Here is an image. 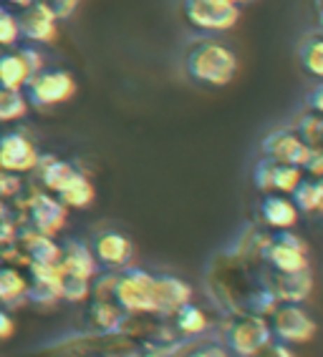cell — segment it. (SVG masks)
Segmentation results:
<instances>
[{"label":"cell","instance_id":"1","mask_svg":"<svg viewBox=\"0 0 323 357\" xmlns=\"http://www.w3.org/2000/svg\"><path fill=\"white\" fill-rule=\"evenodd\" d=\"M180 68L200 89H225L238 76L240 61L222 36L194 33L180 48Z\"/></svg>","mask_w":323,"mask_h":357},{"label":"cell","instance_id":"2","mask_svg":"<svg viewBox=\"0 0 323 357\" xmlns=\"http://www.w3.org/2000/svg\"><path fill=\"white\" fill-rule=\"evenodd\" d=\"M273 340L268 314L258 312H233L225 314L220 327V342L233 357H252L260 347Z\"/></svg>","mask_w":323,"mask_h":357},{"label":"cell","instance_id":"3","mask_svg":"<svg viewBox=\"0 0 323 357\" xmlns=\"http://www.w3.org/2000/svg\"><path fill=\"white\" fill-rule=\"evenodd\" d=\"M114 302L131 317L136 314H157L155 305V272L142 267H124L114 282Z\"/></svg>","mask_w":323,"mask_h":357},{"label":"cell","instance_id":"4","mask_svg":"<svg viewBox=\"0 0 323 357\" xmlns=\"http://www.w3.org/2000/svg\"><path fill=\"white\" fill-rule=\"evenodd\" d=\"M28 98V106L36 111H48L59 103H66L76 93V81L71 70L56 68V66H43V68L26 83L23 89Z\"/></svg>","mask_w":323,"mask_h":357},{"label":"cell","instance_id":"5","mask_svg":"<svg viewBox=\"0 0 323 357\" xmlns=\"http://www.w3.org/2000/svg\"><path fill=\"white\" fill-rule=\"evenodd\" d=\"M182 15L192 31L222 36L238 26L240 6L233 0H182Z\"/></svg>","mask_w":323,"mask_h":357},{"label":"cell","instance_id":"6","mask_svg":"<svg viewBox=\"0 0 323 357\" xmlns=\"http://www.w3.org/2000/svg\"><path fill=\"white\" fill-rule=\"evenodd\" d=\"M273 340L285 344H306L316 337V319L301 302H278L268 312Z\"/></svg>","mask_w":323,"mask_h":357},{"label":"cell","instance_id":"7","mask_svg":"<svg viewBox=\"0 0 323 357\" xmlns=\"http://www.w3.org/2000/svg\"><path fill=\"white\" fill-rule=\"evenodd\" d=\"M263 264L275 272H306L310 269L308 244L293 229L271 231L263 249Z\"/></svg>","mask_w":323,"mask_h":357},{"label":"cell","instance_id":"8","mask_svg":"<svg viewBox=\"0 0 323 357\" xmlns=\"http://www.w3.org/2000/svg\"><path fill=\"white\" fill-rule=\"evenodd\" d=\"M45 66L43 53L36 45H23V48H0V86L3 89L23 91L26 83Z\"/></svg>","mask_w":323,"mask_h":357},{"label":"cell","instance_id":"9","mask_svg":"<svg viewBox=\"0 0 323 357\" xmlns=\"http://www.w3.org/2000/svg\"><path fill=\"white\" fill-rule=\"evenodd\" d=\"M308 153L310 146L301 139V134L293 126L273 128L260 141V156L278 161V164L303 166V161L308 159Z\"/></svg>","mask_w":323,"mask_h":357},{"label":"cell","instance_id":"10","mask_svg":"<svg viewBox=\"0 0 323 357\" xmlns=\"http://www.w3.org/2000/svg\"><path fill=\"white\" fill-rule=\"evenodd\" d=\"M91 255L101 267V272H119V269L129 267L134 259V244L127 234L117 229H103L94 234L89 242Z\"/></svg>","mask_w":323,"mask_h":357},{"label":"cell","instance_id":"11","mask_svg":"<svg viewBox=\"0 0 323 357\" xmlns=\"http://www.w3.org/2000/svg\"><path fill=\"white\" fill-rule=\"evenodd\" d=\"M260 280L275 302H301L303 305L313 289L310 269H306V272H275V269L265 267L260 272Z\"/></svg>","mask_w":323,"mask_h":357},{"label":"cell","instance_id":"12","mask_svg":"<svg viewBox=\"0 0 323 357\" xmlns=\"http://www.w3.org/2000/svg\"><path fill=\"white\" fill-rule=\"evenodd\" d=\"M303 169L301 166H291V164H278V161H271L260 156L255 169H252V181L258 186V192L263 194H288L291 197L293 189L301 184L303 178Z\"/></svg>","mask_w":323,"mask_h":357},{"label":"cell","instance_id":"13","mask_svg":"<svg viewBox=\"0 0 323 357\" xmlns=\"http://www.w3.org/2000/svg\"><path fill=\"white\" fill-rule=\"evenodd\" d=\"M41 161V153L31 136L23 131H8L0 136V166L13 174H28L36 172Z\"/></svg>","mask_w":323,"mask_h":357},{"label":"cell","instance_id":"14","mask_svg":"<svg viewBox=\"0 0 323 357\" xmlns=\"http://www.w3.org/2000/svg\"><path fill=\"white\" fill-rule=\"evenodd\" d=\"M18 26H20V38L28 40L31 45H45L53 43L59 36V23L61 20L48 10L45 6H41L38 0H33L31 6L18 10Z\"/></svg>","mask_w":323,"mask_h":357},{"label":"cell","instance_id":"15","mask_svg":"<svg viewBox=\"0 0 323 357\" xmlns=\"http://www.w3.org/2000/svg\"><path fill=\"white\" fill-rule=\"evenodd\" d=\"M66 217H69V209L56 197H51V194H36L31 199V204H28L31 227L33 231H41V234H59L64 229Z\"/></svg>","mask_w":323,"mask_h":357},{"label":"cell","instance_id":"16","mask_svg":"<svg viewBox=\"0 0 323 357\" xmlns=\"http://www.w3.org/2000/svg\"><path fill=\"white\" fill-rule=\"evenodd\" d=\"M258 217L263 222V227H268L271 231H283V229H293L298 224L301 211L293 204V199L288 194H263L258 204Z\"/></svg>","mask_w":323,"mask_h":357},{"label":"cell","instance_id":"17","mask_svg":"<svg viewBox=\"0 0 323 357\" xmlns=\"http://www.w3.org/2000/svg\"><path fill=\"white\" fill-rule=\"evenodd\" d=\"M84 319H86V325L94 330V335H111V332L124 330L127 322L131 319V314L124 312L114 300L91 297V302L86 305Z\"/></svg>","mask_w":323,"mask_h":357},{"label":"cell","instance_id":"18","mask_svg":"<svg viewBox=\"0 0 323 357\" xmlns=\"http://www.w3.org/2000/svg\"><path fill=\"white\" fill-rule=\"evenodd\" d=\"M192 302V287L175 275H155L157 317H169L182 305Z\"/></svg>","mask_w":323,"mask_h":357},{"label":"cell","instance_id":"19","mask_svg":"<svg viewBox=\"0 0 323 357\" xmlns=\"http://www.w3.org/2000/svg\"><path fill=\"white\" fill-rule=\"evenodd\" d=\"M61 269H64V275L84 277V280L91 282L96 280V275L101 272V267L91 255V247L81 239H69L61 247Z\"/></svg>","mask_w":323,"mask_h":357},{"label":"cell","instance_id":"20","mask_svg":"<svg viewBox=\"0 0 323 357\" xmlns=\"http://www.w3.org/2000/svg\"><path fill=\"white\" fill-rule=\"evenodd\" d=\"M169 322H172V330H175L177 337L182 340H197V337H205L213 322L207 317V312L202 307H197L194 302H187V305H182L180 310L169 314Z\"/></svg>","mask_w":323,"mask_h":357},{"label":"cell","instance_id":"21","mask_svg":"<svg viewBox=\"0 0 323 357\" xmlns=\"http://www.w3.org/2000/svg\"><path fill=\"white\" fill-rule=\"evenodd\" d=\"M36 172H38V176H41V184H43L48 192L59 194L81 169H76V164H71V161L56 159V156H41Z\"/></svg>","mask_w":323,"mask_h":357},{"label":"cell","instance_id":"22","mask_svg":"<svg viewBox=\"0 0 323 357\" xmlns=\"http://www.w3.org/2000/svg\"><path fill=\"white\" fill-rule=\"evenodd\" d=\"M298 63L310 78L323 81V33L310 31L298 40Z\"/></svg>","mask_w":323,"mask_h":357},{"label":"cell","instance_id":"23","mask_svg":"<svg viewBox=\"0 0 323 357\" xmlns=\"http://www.w3.org/2000/svg\"><path fill=\"white\" fill-rule=\"evenodd\" d=\"M28 280L20 269L10 264H0V302L8 307H15L20 302H28Z\"/></svg>","mask_w":323,"mask_h":357},{"label":"cell","instance_id":"24","mask_svg":"<svg viewBox=\"0 0 323 357\" xmlns=\"http://www.w3.org/2000/svg\"><path fill=\"white\" fill-rule=\"evenodd\" d=\"M291 199L303 214H323V176H303Z\"/></svg>","mask_w":323,"mask_h":357},{"label":"cell","instance_id":"25","mask_svg":"<svg viewBox=\"0 0 323 357\" xmlns=\"http://www.w3.org/2000/svg\"><path fill=\"white\" fill-rule=\"evenodd\" d=\"M94 197H96V189H94L91 178L86 176L84 172H78L76 176L56 194V199H59L66 209H86V206H91Z\"/></svg>","mask_w":323,"mask_h":357},{"label":"cell","instance_id":"26","mask_svg":"<svg viewBox=\"0 0 323 357\" xmlns=\"http://www.w3.org/2000/svg\"><path fill=\"white\" fill-rule=\"evenodd\" d=\"M26 242L31 264H61V244L53 242V236L33 231L26 236Z\"/></svg>","mask_w":323,"mask_h":357},{"label":"cell","instance_id":"27","mask_svg":"<svg viewBox=\"0 0 323 357\" xmlns=\"http://www.w3.org/2000/svg\"><path fill=\"white\" fill-rule=\"evenodd\" d=\"M28 98L23 91H15V89H3L0 86V123H8V121H18L23 116L28 114Z\"/></svg>","mask_w":323,"mask_h":357},{"label":"cell","instance_id":"28","mask_svg":"<svg viewBox=\"0 0 323 357\" xmlns=\"http://www.w3.org/2000/svg\"><path fill=\"white\" fill-rule=\"evenodd\" d=\"M293 128L301 134V139H303L310 149L323 146V116L313 114V111H306V114L293 123Z\"/></svg>","mask_w":323,"mask_h":357},{"label":"cell","instance_id":"29","mask_svg":"<svg viewBox=\"0 0 323 357\" xmlns=\"http://www.w3.org/2000/svg\"><path fill=\"white\" fill-rule=\"evenodd\" d=\"M175 357H233V355L227 352V347L220 342V340L215 342V340L197 337V342H187Z\"/></svg>","mask_w":323,"mask_h":357},{"label":"cell","instance_id":"30","mask_svg":"<svg viewBox=\"0 0 323 357\" xmlns=\"http://www.w3.org/2000/svg\"><path fill=\"white\" fill-rule=\"evenodd\" d=\"M20 26L18 15L10 13V8L0 3V48H15L20 43Z\"/></svg>","mask_w":323,"mask_h":357},{"label":"cell","instance_id":"31","mask_svg":"<svg viewBox=\"0 0 323 357\" xmlns=\"http://www.w3.org/2000/svg\"><path fill=\"white\" fill-rule=\"evenodd\" d=\"M89 297H91V280L73 277V275H64V280H61V300L86 302Z\"/></svg>","mask_w":323,"mask_h":357},{"label":"cell","instance_id":"32","mask_svg":"<svg viewBox=\"0 0 323 357\" xmlns=\"http://www.w3.org/2000/svg\"><path fill=\"white\" fill-rule=\"evenodd\" d=\"M23 189V181H20V174H13L0 166V199H10L15 194H20Z\"/></svg>","mask_w":323,"mask_h":357},{"label":"cell","instance_id":"33","mask_svg":"<svg viewBox=\"0 0 323 357\" xmlns=\"http://www.w3.org/2000/svg\"><path fill=\"white\" fill-rule=\"evenodd\" d=\"M38 3L48 8L59 20H69L73 13H76V8L81 0H38Z\"/></svg>","mask_w":323,"mask_h":357},{"label":"cell","instance_id":"34","mask_svg":"<svg viewBox=\"0 0 323 357\" xmlns=\"http://www.w3.org/2000/svg\"><path fill=\"white\" fill-rule=\"evenodd\" d=\"M252 357H298V355L293 352L291 344L280 342V340H271V342L265 344V347H260Z\"/></svg>","mask_w":323,"mask_h":357},{"label":"cell","instance_id":"35","mask_svg":"<svg viewBox=\"0 0 323 357\" xmlns=\"http://www.w3.org/2000/svg\"><path fill=\"white\" fill-rule=\"evenodd\" d=\"M303 174L306 176H323V146L310 149L308 159L303 161Z\"/></svg>","mask_w":323,"mask_h":357},{"label":"cell","instance_id":"36","mask_svg":"<svg viewBox=\"0 0 323 357\" xmlns=\"http://www.w3.org/2000/svg\"><path fill=\"white\" fill-rule=\"evenodd\" d=\"M306 109L323 116V81H318L316 86L306 93Z\"/></svg>","mask_w":323,"mask_h":357},{"label":"cell","instance_id":"37","mask_svg":"<svg viewBox=\"0 0 323 357\" xmlns=\"http://www.w3.org/2000/svg\"><path fill=\"white\" fill-rule=\"evenodd\" d=\"M13 332H15V322L13 317L0 307V340H8V337H13Z\"/></svg>","mask_w":323,"mask_h":357},{"label":"cell","instance_id":"38","mask_svg":"<svg viewBox=\"0 0 323 357\" xmlns=\"http://www.w3.org/2000/svg\"><path fill=\"white\" fill-rule=\"evenodd\" d=\"M6 8H13V10H23V8H28L33 3V0H0Z\"/></svg>","mask_w":323,"mask_h":357},{"label":"cell","instance_id":"39","mask_svg":"<svg viewBox=\"0 0 323 357\" xmlns=\"http://www.w3.org/2000/svg\"><path fill=\"white\" fill-rule=\"evenodd\" d=\"M313 8H316V13H323V0H313Z\"/></svg>","mask_w":323,"mask_h":357},{"label":"cell","instance_id":"40","mask_svg":"<svg viewBox=\"0 0 323 357\" xmlns=\"http://www.w3.org/2000/svg\"><path fill=\"white\" fill-rule=\"evenodd\" d=\"M233 3H238V6L243 8V6H250V3H255V0H233Z\"/></svg>","mask_w":323,"mask_h":357},{"label":"cell","instance_id":"41","mask_svg":"<svg viewBox=\"0 0 323 357\" xmlns=\"http://www.w3.org/2000/svg\"><path fill=\"white\" fill-rule=\"evenodd\" d=\"M316 18H318V31L323 33V13H316Z\"/></svg>","mask_w":323,"mask_h":357},{"label":"cell","instance_id":"42","mask_svg":"<svg viewBox=\"0 0 323 357\" xmlns=\"http://www.w3.org/2000/svg\"><path fill=\"white\" fill-rule=\"evenodd\" d=\"M76 357H91V355H81V352H78V355Z\"/></svg>","mask_w":323,"mask_h":357}]
</instances>
